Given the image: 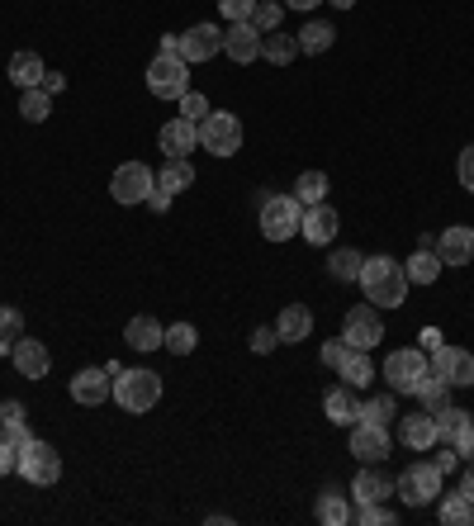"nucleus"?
I'll use <instances>...</instances> for the list:
<instances>
[{
	"mask_svg": "<svg viewBox=\"0 0 474 526\" xmlns=\"http://www.w3.org/2000/svg\"><path fill=\"white\" fill-rule=\"evenodd\" d=\"M356 285H361L365 304H375V309H403V299H408L403 261H389V256H365Z\"/></svg>",
	"mask_w": 474,
	"mask_h": 526,
	"instance_id": "nucleus-1",
	"label": "nucleus"
},
{
	"mask_svg": "<svg viewBox=\"0 0 474 526\" xmlns=\"http://www.w3.org/2000/svg\"><path fill=\"white\" fill-rule=\"evenodd\" d=\"M114 403L124 413H152L162 403V375H152V370H119L114 375Z\"/></svg>",
	"mask_w": 474,
	"mask_h": 526,
	"instance_id": "nucleus-2",
	"label": "nucleus"
},
{
	"mask_svg": "<svg viewBox=\"0 0 474 526\" xmlns=\"http://www.w3.org/2000/svg\"><path fill=\"white\" fill-rule=\"evenodd\" d=\"M19 479H29L34 489H53L57 479H62V455L48 446V441H24L19 446V465H15Z\"/></svg>",
	"mask_w": 474,
	"mask_h": 526,
	"instance_id": "nucleus-3",
	"label": "nucleus"
},
{
	"mask_svg": "<svg viewBox=\"0 0 474 526\" xmlns=\"http://www.w3.org/2000/svg\"><path fill=\"white\" fill-rule=\"evenodd\" d=\"M147 91L157 100H181L190 91V62L181 53H157L147 62Z\"/></svg>",
	"mask_w": 474,
	"mask_h": 526,
	"instance_id": "nucleus-4",
	"label": "nucleus"
},
{
	"mask_svg": "<svg viewBox=\"0 0 474 526\" xmlns=\"http://www.w3.org/2000/svg\"><path fill=\"white\" fill-rule=\"evenodd\" d=\"M299 218H304V204L294 195H266L261 200V237L266 242H290V237H299Z\"/></svg>",
	"mask_w": 474,
	"mask_h": 526,
	"instance_id": "nucleus-5",
	"label": "nucleus"
},
{
	"mask_svg": "<svg viewBox=\"0 0 474 526\" xmlns=\"http://www.w3.org/2000/svg\"><path fill=\"white\" fill-rule=\"evenodd\" d=\"M427 370H432V361H427V351H422V346H399V351H389V361H384L389 394H413Z\"/></svg>",
	"mask_w": 474,
	"mask_h": 526,
	"instance_id": "nucleus-6",
	"label": "nucleus"
},
{
	"mask_svg": "<svg viewBox=\"0 0 474 526\" xmlns=\"http://www.w3.org/2000/svg\"><path fill=\"white\" fill-rule=\"evenodd\" d=\"M394 493H399L408 508H427V503L441 498V470L432 460H418V465H408V470L394 479Z\"/></svg>",
	"mask_w": 474,
	"mask_h": 526,
	"instance_id": "nucleus-7",
	"label": "nucleus"
},
{
	"mask_svg": "<svg viewBox=\"0 0 474 526\" xmlns=\"http://www.w3.org/2000/svg\"><path fill=\"white\" fill-rule=\"evenodd\" d=\"M200 147L204 152H214V157H233V152H242V119L209 109V114L200 119Z\"/></svg>",
	"mask_w": 474,
	"mask_h": 526,
	"instance_id": "nucleus-8",
	"label": "nucleus"
},
{
	"mask_svg": "<svg viewBox=\"0 0 474 526\" xmlns=\"http://www.w3.org/2000/svg\"><path fill=\"white\" fill-rule=\"evenodd\" d=\"M342 342L351 351H375L384 342V323H380V309L375 304H351L347 318H342Z\"/></svg>",
	"mask_w": 474,
	"mask_h": 526,
	"instance_id": "nucleus-9",
	"label": "nucleus"
},
{
	"mask_svg": "<svg viewBox=\"0 0 474 526\" xmlns=\"http://www.w3.org/2000/svg\"><path fill=\"white\" fill-rule=\"evenodd\" d=\"M152 190H157V171H152L147 162H124L110 176V195L119 204H143Z\"/></svg>",
	"mask_w": 474,
	"mask_h": 526,
	"instance_id": "nucleus-10",
	"label": "nucleus"
},
{
	"mask_svg": "<svg viewBox=\"0 0 474 526\" xmlns=\"http://www.w3.org/2000/svg\"><path fill=\"white\" fill-rule=\"evenodd\" d=\"M389 451H394L389 427H375V422H351V455H356L361 465H380V460H389Z\"/></svg>",
	"mask_w": 474,
	"mask_h": 526,
	"instance_id": "nucleus-11",
	"label": "nucleus"
},
{
	"mask_svg": "<svg viewBox=\"0 0 474 526\" xmlns=\"http://www.w3.org/2000/svg\"><path fill=\"white\" fill-rule=\"evenodd\" d=\"M72 399L81 408H100V403L114 399V375L105 365H86V370H76L72 375Z\"/></svg>",
	"mask_w": 474,
	"mask_h": 526,
	"instance_id": "nucleus-12",
	"label": "nucleus"
},
{
	"mask_svg": "<svg viewBox=\"0 0 474 526\" xmlns=\"http://www.w3.org/2000/svg\"><path fill=\"white\" fill-rule=\"evenodd\" d=\"M432 370H437L451 389H470V384H474V356L465 351V346H446V342H441L437 351H432Z\"/></svg>",
	"mask_w": 474,
	"mask_h": 526,
	"instance_id": "nucleus-13",
	"label": "nucleus"
},
{
	"mask_svg": "<svg viewBox=\"0 0 474 526\" xmlns=\"http://www.w3.org/2000/svg\"><path fill=\"white\" fill-rule=\"evenodd\" d=\"M337 228H342V214H337L328 200L309 204V209H304V218H299V237H304V242H313V247H332V242H337Z\"/></svg>",
	"mask_w": 474,
	"mask_h": 526,
	"instance_id": "nucleus-14",
	"label": "nucleus"
},
{
	"mask_svg": "<svg viewBox=\"0 0 474 526\" xmlns=\"http://www.w3.org/2000/svg\"><path fill=\"white\" fill-rule=\"evenodd\" d=\"M176 53H181L185 62H209V57H219L223 53V29H214V24L185 29V34H176Z\"/></svg>",
	"mask_w": 474,
	"mask_h": 526,
	"instance_id": "nucleus-15",
	"label": "nucleus"
},
{
	"mask_svg": "<svg viewBox=\"0 0 474 526\" xmlns=\"http://www.w3.org/2000/svg\"><path fill=\"white\" fill-rule=\"evenodd\" d=\"M10 361L24 380H48V370H53V356H48V342H34V337H19L10 346Z\"/></svg>",
	"mask_w": 474,
	"mask_h": 526,
	"instance_id": "nucleus-16",
	"label": "nucleus"
},
{
	"mask_svg": "<svg viewBox=\"0 0 474 526\" xmlns=\"http://www.w3.org/2000/svg\"><path fill=\"white\" fill-rule=\"evenodd\" d=\"M432 252L441 256V266H470L474 261V228H465V223L446 228V233L432 242Z\"/></svg>",
	"mask_w": 474,
	"mask_h": 526,
	"instance_id": "nucleus-17",
	"label": "nucleus"
},
{
	"mask_svg": "<svg viewBox=\"0 0 474 526\" xmlns=\"http://www.w3.org/2000/svg\"><path fill=\"white\" fill-rule=\"evenodd\" d=\"M157 147H162L166 157H190L195 147H200V124H190V119H166L162 133H157Z\"/></svg>",
	"mask_w": 474,
	"mask_h": 526,
	"instance_id": "nucleus-18",
	"label": "nucleus"
},
{
	"mask_svg": "<svg viewBox=\"0 0 474 526\" xmlns=\"http://www.w3.org/2000/svg\"><path fill=\"white\" fill-rule=\"evenodd\" d=\"M223 53L233 57L237 67H247V62L261 57V34H256L252 24H228L223 29Z\"/></svg>",
	"mask_w": 474,
	"mask_h": 526,
	"instance_id": "nucleus-19",
	"label": "nucleus"
},
{
	"mask_svg": "<svg viewBox=\"0 0 474 526\" xmlns=\"http://www.w3.org/2000/svg\"><path fill=\"white\" fill-rule=\"evenodd\" d=\"M389 493H394V479L384 470H375V465H365L361 474H356V484H351V503L361 508V503H389Z\"/></svg>",
	"mask_w": 474,
	"mask_h": 526,
	"instance_id": "nucleus-20",
	"label": "nucleus"
},
{
	"mask_svg": "<svg viewBox=\"0 0 474 526\" xmlns=\"http://www.w3.org/2000/svg\"><path fill=\"white\" fill-rule=\"evenodd\" d=\"M275 337L280 342H309L313 337V309L309 304H285L275 318Z\"/></svg>",
	"mask_w": 474,
	"mask_h": 526,
	"instance_id": "nucleus-21",
	"label": "nucleus"
},
{
	"mask_svg": "<svg viewBox=\"0 0 474 526\" xmlns=\"http://www.w3.org/2000/svg\"><path fill=\"white\" fill-rule=\"evenodd\" d=\"M399 441L408 446V451H432L437 446V422H432V413L422 408V413H413V418H403L399 422Z\"/></svg>",
	"mask_w": 474,
	"mask_h": 526,
	"instance_id": "nucleus-22",
	"label": "nucleus"
},
{
	"mask_svg": "<svg viewBox=\"0 0 474 526\" xmlns=\"http://www.w3.org/2000/svg\"><path fill=\"white\" fill-rule=\"evenodd\" d=\"M323 413H328V422H337V427H351V422L361 418V399H356V389H351V384L328 389V394H323Z\"/></svg>",
	"mask_w": 474,
	"mask_h": 526,
	"instance_id": "nucleus-23",
	"label": "nucleus"
},
{
	"mask_svg": "<svg viewBox=\"0 0 474 526\" xmlns=\"http://www.w3.org/2000/svg\"><path fill=\"white\" fill-rule=\"evenodd\" d=\"M124 342L133 346V351H157V346L166 342V327L152 318V313H138V318H128L124 327Z\"/></svg>",
	"mask_w": 474,
	"mask_h": 526,
	"instance_id": "nucleus-24",
	"label": "nucleus"
},
{
	"mask_svg": "<svg viewBox=\"0 0 474 526\" xmlns=\"http://www.w3.org/2000/svg\"><path fill=\"white\" fill-rule=\"evenodd\" d=\"M5 76H10V86H19V91H34V86H43L48 67H43V57L38 53H15L10 57V67H5Z\"/></svg>",
	"mask_w": 474,
	"mask_h": 526,
	"instance_id": "nucleus-25",
	"label": "nucleus"
},
{
	"mask_svg": "<svg viewBox=\"0 0 474 526\" xmlns=\"http://www.w3.org/2000/svg\"><path fill=\"white\" fill-rule=\"evenodd\" d=\"M0 436H5V441H15V446L34 441V432H29V408H24L19 399L0 403Z\"/></svg>",
	"mask_w": 474,
	"mask_h": 526,
	"instance_id": "nucleus-26",
	"label": "nucleus"
},
{
	"mask_svg": "<svg viewBox=\"0 0 474 526\" xmlns=\"http://www.w3.org/2000/svg\"><path fill=\"white\" fill-rule=\"evenodd\" d=\"M446 271L441 266V256L432 247H418V252L403 261V275H408V285H437V275Z\"/></svg>",
	"mask_w": 474,
	"mask_h": 526,
	"instance_id": "nucleus-27",
	"label": "nucleus"
},
{
	"mask_svg": "<svg viewBox=\"0 0 474 526\" xmlns=\"http://www.w3.org/2000/svg\"><path fill=\"white\" fill-rule=\"evenodd\" d=\"M157 185H162L166 195L190 190V185H195V166H190V157H166L162 171H157Z\"/></svg>",
	"mask_w": 474,
	"mask_h": 526,
	"instance_id": "nucleus-28",
	"label": "nucleus"
},
{
	"mask_svg": "<svg viewBox=\"0 0 474 526\" xmlns=\"http://www.w3.org/2000/svg\"><path fill=\"white\" fill-rule=\"evenodd\" d=\"M299 53H328L332 43H337V29H332L328 19H309V24H304V29H299Z\"/></svg>",
	"mask_w": 474,
	"mask_h": 526,
	"instance_id": "nucleus-29",
	"label": "nucleus"
},
{
	"mask_svg": "<svg viewBox=\"0 0 474 526\" xmlns=\"http://www.w3.org/2000/svg\"><path fill=\"white\" fill-rule=\"evenodd\" d=\"M337 375H342V384H351V389L375 384V361H370V351H347V361L337 365Z\"/></svg>",
	"mask_w": 474,
	"mask_h": 526,
	"instance_id": "nucleus-30",
	"label": "nucleus"
},
{
	"mask_svg": "<svg viewBox=\"0 0 474 526\" xmlns=\"http://www.w3.org/2000/svg\"><path fill=\"white\" fill-rule=\"evenodd\" d=\"M313 512H318V522H323V526H347L351 522V503H347V493H342V489H323Z\"/></svg>",
	"mask_w": 474,
	"mask_h": 526,
	"instance_id": "nucleus-31",
	"label": "nucleus"
},
{
	"mask_svg": "<svg viewBox=\"0 0 474 526\" xmlns=\"http://www.w3.org/2000/svg\"><path fill=\"white\" fill-rule=\"evenodd\" d=\"M261 57L271 62V67H290L294 57H299V38H290V34H261Z\"/></svg>",
	"mask_w": 474,
	"mask_h": 526,
	"instance_id": "nucleus-32",
	"label": "nucleus"
},
{
	"mask_svg": "<svg viewBox=\"0 0 474 526\" xmlns=\"http://www.w3.org/2000/svg\"><path fill=\"white\" fill-rule=\"evenodd\" d=\"M413 399H418L427 413H437V408H446V403H451V384L441 380L437 370H427V375H422V384L413 389Z\"/></svg>",
	"mask_w": 474,
	"mask_h": 526,
	"instance_id": "nucleus-33",
	"label": "nucleus"
},
{
	"mask_svg": "<svg viewBox=\"0 0 474 526\" xmlns=\"http://www.w3.org/2000/svg\"><path fill=\"white\" fill-rule=\"evenodd\" d=\"M441 508H437V517H441V526H474V503L465 498V493H446V498H437Z\"/></svg>",
	"mask_w": 474,
	"mask_h": 526,
	"instance_id": "nucleus-34",
	"label": "nucleus"
},
{
	"mask_svg": "<svg viewBox=\"0 0 474 526\" xmlns=\"http://www.w3.org/2000/svg\"><path fill=\"white\" fill-rule=\"evenodd\" d=\"M432 422H437V441H446V446H451V441H456V436L470 427V413H465V408H456V403H446V408H437V413H432Z\"/></svg>",
	"mask_w": 474,
	"mask_h": 526,
	"instance_id": "nucleus-35",
	"label": "nucleus"
},
{
	"mask_svg": "<svg viewBox=\"0 0 474 526\" xmlns=\"http://www.w3.org/2000/svg\"><path fill=\"white\" fill-rule=\"evenodd\" d=\"M294 200L304 204V209L328 200V171H304V176L294 181Z\"/></svg>",
	"mask_w": 474,
	"mask_h": 526,
	"instance_id": "nucleus-36",
	"label": "nucleus"
},
{
	"mask_svg": "<svg viewBox=\"0 0 474 526\" xmlns=\"http://www.w3.org/2000/svg\"><path fill=\"white\" fill-rule=\"evenodd\" d=\"M361 266H365V256L356 252V247H337V252L328 256V271H332V280H361Z\"/></svg>",
	"mask_w": 474,
	"mask_h": 526,
	"instance_id": "nucleus-37",
	"label": "nucleus"
},
{
	"mask_svg": "<svg viewBox=\"0 0 474 526\" xmlns=\"http://www.w3.org/2000/svg\"><path fill=\"white\" fill-rule=\"evenodd\" d=\"M394 418H399V403H394V394H370V399L361 403V418H356V422H375V427H389Z\"/></svg>",
	"mask_w": 474,
	"mask_h": 526,
	"instance_id": "nucleus-38",
	"label": "nucleus"
},
{
	"mask_svg": "<svg viewBox=\"0 0 474 526\" xmlns=\"http://www.w3.org/2000/svg\"><path fill=\"white\" fill-rule=\"evenodd\" d=\"M19 114H24L29 124H43V119L53 114V95L43 91V86H34V91H19Z\"/></svg>",
	"mask_w": 474,
	"mask_h": 526,
	"instance_id": "nucleus-39",
	"label": "nucleus"
},
{
	"mask_svg": "<svg viewBox=\"0 0 474 526\" xmlns=\"http://www.w3.org/2000/svg\"><path fill=\"white\" fill-rule=\"evenodd\" d=\"M162 346L171 351V356H190V351L200 346V332H195V323H171Z\"/></svg>",
	"mask_w": 474,
	"mask_h": 526,
	"instance_id": "nucleus-40",
	"label": "nucleus"
},
{
	"mask_svg": "<svg viewBox=\"0 0 474 526\" xmlns=\"http://www.w3.org/2000/svg\"><path fill=\"white\" fill-rule=\"evenodd\" d=\"M252 24L256 34H275L280 24H285V5H275V0H256V10H252Z\"/></svg>",
	"mask_w": 474,
	"mask_h": 526,
	"instance_id": "nucleus-41",
	"label": "nucleus"
},
{
	"mask_svg": "<svg viewBox=\"0 0 474 526\" xmlns=\"http://www.w3.org/2000/svg\"><path fill=\"white\" fill-rule=\"evenodd\" d=\"M356 522L361 526H394L399 517L389 512V503H361V508H356Z\"/></svg>",
	"mask_w": 474,
	"mask_h": 526,
	"instance_id": "nucleus-42",
	"label": "nucleus"
},
{
	"mask_svg": "<svg viewBox=\"0 0 474 526\" xmlns=\"http://www.w3.org/2000/svg\"><path fill=\"white\" fill-rule=\"evenodd\" d=\"M19 337H24V313L0 304V342H19Z\"/></svg>",
	"mask_w": 474,
	"mask_h": 526,
	"instance_id": "nucleus-43",
	"label": "nucleus"
},
{
	"mask_svg": "<svg viewBox=\"0 0 474 526\" xmlns=\"http://www.w3.org/2000/svg\"><path fill=\"white\" fill-rule=\"evenodd\" d=\"M176 105H181V119H190V124H200L204 114H209V100H204L200 91H185Z\"/></svg>",
	"mask_w": 474,
	"mask_h": 526,
	"instance_id": "nucleus-44",
	"label": "nucleus"
},
{
	"mask_svg": "<svg viewBox=\"0 0 474 526\" xmlns=\"http://www.w3.org/2000/svg\"><path fill=\"white\" fill-rule=\"evenodd\" d=\"M219 10H223V19H228V24H247V19H252V10H256V0H219Z\"/></svg>",
	"mask_w": 474,
	"mask_h": 526,
	"instance_id": "nucleus-45",
	"label": "nucleus"
},
{
	"mask_svg": "<svg viewBox=\"0 0 474 526\" xmlns=\"http://www.w3.org/2000/svg\"><path fill=\"white\" fill-rule=\"evenodd\" d=\"M347 351H351V346L342 342V337H332V342H323V365H328V370H337V365L347 361Z\"/></svg>",
	"mask_w": 474,
	"mask_h": 526,
	"instance_id": "nucleus-46",
	"label": "nucleus"
},
{
	"mask_svg": "<svg viewBox=\"0 0 474 526\" xmlns=\"http://www.w3.org/2000/svg\"><path fill=\"white\" fill-rule=\"evenodd\" d=\"M456 176H460V185H465V190H470V195H474V143L465 147V152H460V162H456Z\"/></svg>",
	"mask_w": 474,
	"mask_h": 526,
	"instance_id": "nucleus-47",
	"label": "nucleus"
},
{
	"mask_svg": "<svg viewBox=\"0 0 474 526\" xmlns=\"http://www.w3.org/2000/svg\"><path fill=\"white\" fill-rule=\"evenodd\" d=\"M15 465H19V446L0 436V479H5V474H15Z\"/></svg>",
	"mask_w": 474,
	"mask_h": 526,
	"instance_id": "nucleus-48",
	"label": "nucleus"
},
{
	"mask_svg": "<svg viewBox=\"0 0 474 526\" xmlns=\"http://www.w3.org/2000/svg\"><path fill=\"white\" fill-rule=\"evenodd\" d=\"M275 342H280V337H275V327H256V332H252V351H256V356L275 351Z\"/></svg>",
	"mask_w": 474,
	"mask_h": 526,
	"instance_id": "nucleus-49",
	"label": "nucleus"
},
{
	"mask_svg": "<svg viewBox=\"0 0 474 526\" xmlns=\"http://www.w3.org/2000/svg\"><path fill=\"white\" fill-rule=\"evenodd\" d=\"M147 209H152V214H166V209H171V204H176V195H166L162 185H157V190H152V195H147Z\"/></svg>",
	"mask_w": 474,
	"mask_h": 526,
	"instance_id": "nucleus-50",
	"label": "nucleus"
},
{
	"mask_svg": "<svg viewBox=\"0 0 474 526\" xmlns=\"http://www.w3.org/2000/svg\"><path fill=\"white\" fill-rule=\"evenodd\" d=\"M451 446H456L460 455H470V460H474V418H470V427H465V432H460L456 441H451Z\"/></svg>",
	"mask_w": 474,
	"mask_h": 526,
	"instance_id": "nucleus-51",
	"label": "nucleus"
},
{
	"mask_svg": "<svg viewBox=\"0 0 474 526\" xmlns=\"http://www.w3.org/2000/svg\"><path fill=\"white\" fill-rule=\"evenodd\" d=\"M43 91H48V95H62V91H67V76H62V72H48V76H43Z\"/></svg>",
	"mask_w": 474,
	"mask_h": 526,
	"instance_id": "nucleus-52",
	"label": "nucleus"
},
{
	"mask_svg": "<svg viewBox=\"0 0 474 526\" xmlns=\"http://www.w3.org/2000/svg\"><path fill=\"white\" fill-rule=\"evenodd\" d=\"M460 493H465V498L474 503V460L465 465V470H460Z\"/></svg>",
	"mask_w": 474,
	"mask_h": 526,
	"instance_id": "nucleus-53",
	"label": "nucleus"
},
{
	"mask_svg": "<svg viewBox=\"0 0 474 526\" xmlns=\"http://www.w3.org/2000/svg\"><path fill=\"white\" fill-rule=\"evenodd\" d=\"M418 342H422V351H437V346H441V332H437V327H422Z\"/></svg>",
	"mask_w": 474,
	"mask_h": 526,
	"instance_id": "nucleus-54",
	"label": "nucleus"
},
{
	"mask_svg": "<svg viewBox=\"0 0 474 526\" xmlns=\"http://www.w3.org/2000/svg\"><path fill=\"white\" fill-rule=\"evenodd\" d=\"M290 10H313V5H323V0H285Z\"/></svg>",
	"mask_w": 474,
	"mask_h": 526,
	"instance_id": "nucleus-55",
	"label": "nucleus"
},
{
	"mask_svg": "<svg viewBox=\"0 0 474 526\" xmlns=\"http://www.w3.org/2000/svg\"><path fill=\"white\" fill-rule=\"evenodd\" d=\"M328 5H337V10H351V5H356V0H328Z\"/></svg>",
	"mask_w": 474,
	"mask_h": 526,
	"instance_id": "nucleus-56",
	"label": "nucleus"
}]
</instances>
